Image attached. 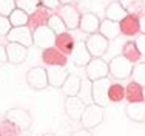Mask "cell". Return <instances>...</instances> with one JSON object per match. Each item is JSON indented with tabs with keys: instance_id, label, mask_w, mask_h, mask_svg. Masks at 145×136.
Returning a JSON list of instances; mask_svg holds the SVG:
<instances>
[{
	"instance_id": "6da1fadb",
	"label": "cell",
	"mask_w": 145,
	"mask_h": 136,
	"mask_svg": "<svg viewBox=\"0 0 145 136\" xmlns=\"http://www.w3.org/2000/svg\"><path fill=\"white\" fill-rule=\"evenodd\" d=\"M108 67H110V74L114 79H117V81H125V79L131 78L134 64L130 62L127 57H123L122 54H119L110 60Z\"/></svg>"
},
{
	"instance_id": "5b68a950",
	"label": "cell",
	"mask_w": 145,
	"mask_h": 136,
	"mask_svg": "<svg viewBox=\"0 0 145 136\" xmlns=\"http://www.w3.org/2000/svg\"><path fill=\"white\" fill-rule=\"evenodd\" d=\"M85 45H87L91 57H102L106 53V50H108L110 40L106 37H103L97 31V33H93V34H89V37H87Z\"/></svg>"
},
{
	"instance_id": "4fadbf2b",
	"label": "cell",
	"mask_w": 145,
	"mask_h": 136,
	"mask_svg": "<svg viewBox=\"0 0 145 136\" xmlns=\"http://www.w3.org/2000/svg\"><path fill=\"white\" fill-rule=\"evenodd\" d=\"M71 59H72V64H74L76 67H87L88 62L93 59L84 40L76 42L74 50H72V53H71Z\"/></svg>"
},
{
	"instance_id": "74e56055",
	"label": "cell",
	"mask_w": 145,
	"mask_h": 136,
	"mask_svg": "<svg viewBox=\"0 0 145 136\" xmlns=\"http://www.w3.org/2000/svg\"><path fill=\"white\" fill-rule=\"evenodd\" d=\"M8 62V56H6V47L0 45V65L2 64H6Z\"/></svg>"
},
{
	"instance_id": "30bf717a",
	"label": "cell",
	"mask_w": 145,
	"mask_h": 136,
	"mask_svg": "<svg viewBox=\"0 0 145 136\" xmlns=\"http://www.w3.org/2000/svg\"><path fill=\"white\" fill-rule=\"evenodd\" d=\"M87 104L79 96H67L65 99V113L71 121H80Z\"/></svg>"
},
{
	"instance_id": "8d00e7d4",
	"label": "cell",
	"mask_w": 145,
	"mask_h": 136,
	"mask_svg": "<svg viewBox=\"0 0 145 136\" xmlns=\"http://www.w3.org/2000/svg\"><path fill=\"white\" fill-rule=\"evenodd\" d=\"M42 5L48 9H56V8H59L60 3H59V0H42Z\"/></svg>"
},
{
	"instance_id": "7bdbcfd3",
	"label": "cell",
	"mask_w": 145,
	"mask_h": 136,
	"mask_svg": "<svg viewBox=\"0 0 145 136\" xmlns=\"http://www.w3.org/2000/svg\"><path fill=\"white\" fill-rule=\"evenodd\" d=\"M43 136H54V135H43Z\"/></svg>"
},
{
	"instance_id": "3957f363",
	"label": "cell",
	"mask_w": 145,
	"mask_h": 136,
	"mask_svg": "<svg viewBox=\"0 0 145 136\" xmlns=\"http://www.w3.org/2000/svg\"><path fill=\"white\" fill-rule=\"evenodd\" d=\"M56 36L57 34L48 25H40V26L34 28L33 42H34L36 47L42 48V50H46V48L54 47V43H56Z\"/></svg>"
},
{
	"instance_id": "277c9868",
	"label": "cell",
	"mask_w": 145,
	"mask_h": 136,
	"mask_svg": "<svg viewBox=\"0 0 145 136\" xmlns=\"http://www.w3.org/2000/svg\"><path fill=\"white\" fill-rule=\"evenodd\" d=\"M85 73H87V78L91 82L97 81V79L108 78V74H110L108 62H105L102 57H93L88 62V65L85 67Z\"/></svg>"
},
{
	"instance_id": "f546056e",
	"label": "cell",
	"mask_w": 145,
	"mask_h": 136,
	"mask_svg": "<svg viewBox=\"0 0 145 136\" xmlns=\"http://www.w3.org/2000/svg\"><path fill=\"white\" fill-rule=\"evenodd\" d=\"M39 6H40V0H16V8L22 9L28 16L36 12Z\"/></svg>"
},
{
	"instance_id": "ac0fdd59",
	"label": "cell",
	"mask_w": 145,
	"mask_h": 136,
	"mask_svg": "<svg viewBox=\"0 0 145 136\" xmlns=\"http://www.w3.org/2000/svg\"><path fill=\"white\" fill-rule=\"evenodd\" d=\"M99 33H101L103 37H106L108 40H113V39H116V37H119L120 34H122L120 33L119 22H114V20H110V19L101 20Z\"/></svg>"
},
{
	"instance_id": "603a6c76",
	"label": "cell",
	"mask_w": 145,
	"mask_h": 136,
	"mask_svg": "<svg viewBox=\"0 0 145 136\" xmlns=\"http://www.w3.org/2000/svg\"><path fill=\"white\" fill-rule=\"evenodd\" d=\"M125 16H127V11L122 8V5L119 2H111L105 9V19L114 20V22H120Z\"/></svg>"
},
{
	"instance_id": "d6986e66",
	"label": "cell",
	"mask_w": 145,
	"mask_h": 136,
	"mask_svg": "<svg viewBox=\"0 0 145 136\" xmlns=\"http://www.w3.org/2000/svg\"><path fill=\"white\" fill-rule=\"evenodd\" d=\"M42 59L46 65H67V56L62 51H59L56 47L43 50Z\"/></svg>"
},
{
	"instance_id": "d6a6232c",
	"label": "cell",
	"mask_w": 145,
	"mask_h": 136,
	"mask_svg": "<svg viewBox=\"0 0 145 136\" xmlns=\"http://www.w3.org/2000/svg\"><path fill=\"white\" fill-rule=\"evenodd\" d=\"M19 128L9 121H5V122L0 124V136H19Z\"/></svg>"
},
{
	"instance_id": "60d3db41",
	"label": "cell",
	"mask_w": 145,
	"mask_h": 136,
	"mask_svg": "<svg viewBox=\"0 0 145 136\" xmlns=\"http://www.w3.org/2000/svg\"><path fill=\"white\" fill-rule=\"evenodd\" d=\"M72 2H74V0H59V3H60V5H71Z\"/></svg>"
},
{
	"instance_id": "52a82bcc",
	"label": "cell",
	"mask_w": 145,
	"mask_h": 136,
	"mask_svg": "<svg viewBox=\"0 0 145 136\" xmlns=\"http://www.w3.org/2000/svg\"><path fill=\"white\" fill-rule=\"evenodd\" d=\"M110 85H111V82H110L108 78L93 81V102L103 107V108L110 104V99H108Z\"/></svg>"
},
{
	"instance_id": "44dd1931",
	"label": "cell",
	"mask_w": 145,
	"mask_h": 136,
	"mask_svg": "<svg viewBox=\"0 0 145 136\" xmlns=\"http://www.w3.org/2000/svg\"><path fill=\"white\" fill-rule=\"evenodd\" d=\"M80 82L82 79L77 74H68V78L65 79L63 85L60 88L65 93V96H77L79 90H80Z\"/></svg>"
},
{
	"instance_id": "f1b7e54d",
	"label": "cell",
	"mask_w": 145,
	"mask_h": 136,
	"mask_svg": "<svg viewBox=\"0 0 145 136\" xmlns=\"http://www.w3.org/2000/svg\"><path fill=\"white\" fill-rule=\"evenodd\" d=\"M108 99L110 102H120L125 99V87L120 83H111L108 88Z\"/></svg>"
},
{
	"instance_id": "d590c367",
	"label": "cell",
	"mask_w": 145,
	"mask_h": 136,
	"mask_svg": "<svg viewBox=\"0 0 145 136\" xmlns=\"http://www.w3.org/2000/svg\"><path fill=\"white\" fill-rule=\"evenodd\" d=\"M134 43H136L140 56H145V34H139L136 37V40H134Z\"/></svg>"
},
{
	"instance_id": "7402d4cb",
	"label": "cell",
	"mask_w": 145,
	"mask_h": 136,
	"mask_svg": "<svg viewBox=\"0 0 145 136\" xmlns=\"http://www.w3.org/2000/svg\"><path fill=\"white\" fill-rule=\"evenodd\" d=\"M125 99L128 102H139L144 101V87L139 85L137 82L131 81L125 87Z\"/></svg>"
},
{
	"instance_id": "1f68e13d",
	"label": "cell",
	"mask_w": 145,
	"mask_h": 136,
	"mask_svg": "<svg viewBox=\"0 0 145 136\" xmlns=\"http://www.w3.org/2000/svg\"><path fill=\"white\" fill-rule=\"evenodd\" d=\"M131 78L134 82H137L139 85L145 87V64H137L133 67V73H131Z\"/></svg>"
},
{
	"instance_id": "5bb4252c",
	"label": "cell",
	"mask_w": 145,
	"mask_h": 136,
	"mask_svg": "<svg viewBox=\"0 0 145 136\" xmlns=\"http://www.w3.org/2000/svg\"><path fill=\"white\" fill-rule=\"evenodd\" d=\"M26 54H28V48L23 45L16 43V42H9L6 45V56H8V62L11 64H22L26 59Z\"/></svg>"
},
{
	"instance_id": "7a4b0ae2",
	"label": "cell",
	"mask_w": 145,
	"mask_h": 136,
	"mask_svg": "<svg viewBox=\"0 0 145 136\" xmlns=\"http://www.w3.org/2000/svg\"><path fill=\"white\" fill-rule=\"evenodd\" d=\"M102 121H103V107L97 105L94 102L88 104L80 118V122L84 125V128H88V130L96 128L102 124Z\"/></svg>"
},
{
	"instance_id": "9c48e42d",
	"label": "cell",
	"mask_w": 145,
	"mask_h": 136,
	"mask_svg": "<svg viewBox=\"0 0 145 136\" xmlns=\"http://www.w3.org/2000/svg\"><path fill=\"white\" fill-rule=\"evenodd\" d=\"M26 83L33 90H43L48 87V74L46 68L43 67H34L26 73Z\"/></svg>"
},
{
	"instance_id": "ba28073f",
	"label": "cell",
	"mask_w": 145,
	"mask_h": 136,
	"mask_svg": "<svg viewBox=\"0 0 145 136\" xmlns=\"http://www.w3.org/2000/svg\"><path fill=\"white\" fill-rule=\"evenodd\" d=\"M6 39L8 42H16V43H20L23 47H31L34 45L33 42V31L28 25L25 26H12L11 31L6 34Z\"/></svg>"
},
{
	"instance_id": "7c38bea8",
	"label": "cell",
	"mask_w": 145,
	"mask_h": 136,
	"mask_svg": "<svg viewBox=\"0 0 145 136\" xmlns=\"http://www.w3.org/2000/svg\"><path fill=\"white\" fill-rule=\"evenodd\" d=\"M60 19L63 20L67 30H76V28H79V23H80V14L72 5H62Z\"/></svg>"
},
{
	"instance_id": "f35d334b",
	"label": "cell",
	"mask_w": 145,
	"mask_h": 136,
	"mask_svg": "<svg viewBox=\"0 0 145 136\" xmlns=\"http://www.w3.org/2000/svg\"><path fill=\"white\" fill-rule=\"evenodd\" d=\"M72 136H94V135H93L91 131L88 130V128H80V130L74 131V133H72Z\"/></svg>"
},
{
	"instance_id": "4316f807",
	"label": "cell",
	"mask_w": 145,
	"mask_h": 136,
	"mask_svg": "<svg viewBox=\"0 0 145 136\" xmlns=\"http://www.w3.org/2000/svg\"><path fill=\"white\" fill-rule=\"evenodd\" d=\"M122 56H123V57H127L130 62H133V64L140 59V53H139V50H137L136 43H134L133 40L127 42V43L123 45V48H122Z\"/></svg>"
},
{
	"instance_id": "8992f818",
	"label": "cell",
	"mask_w": 145,
	"mask_h": 136,
	"mask_svg": "<svg viewBox=\"0 0 145 136\" xmlns=\"http://www.w3.org/2000/svg\"><path fill=\"white\" fill-rule=\"evenodd\" d=\"M5 118H6V121H9V122L14 124L20 131L29 130L31 124H33V118H31L29 111H26L23 108H11V110H8L6 114H5Z\"/></svg>"
},
{
	"instance_id": "ab89813d",
	"label": "cell",
	"mask_w": 145,
	"mask_h": 136,
	"mask_svg": "<svg viewBox=\"0 0 145 136\" xmlns=\"http://www.w3.org/2000/svg\"><path fill=\"white\" fill-rule=\"evenodd\" d=\"M139 31L140 34H145V14L139 17Z\"/></svg>"
},
{
	"instance_id": "484cf974",
	"label": "cell",
	"mask_w": 145,
	"mask_h": 136,
	"mask_svg": "<svg viewBox=\"0 0 145 136\" xmlns=\"http://www.w3.org/2000/svg\"><path fill=\"white\" fill-rule=\"evenodd\" d=\"M79 97L84 101L85 104H93V82L88 78L82 79L80 82V90H79Z\"/></svg>"
},
{
	"instance_id": "e0dca14e",
	"label": "cell",
	"mask_w": 145,
	"mask_h": 136,
	"mask_svg": "<svg viewBox=\"0 0 145 136\" xmlns=\"http://www.w3.org/2000/svg\"><path fill=\"white\" fill-rule=\"evenodd\" d=\"M120 25V33L125 36H136L139 31V17L133 14H127L122 20L119 22Z\"/></svg>"
},
{
	"instance_id": "83f0119b",
	"label": "cell",
	"mask_w": 145,
	"mask_h": 136,
	"mask_svg": "<svg viewBox=\"0 0 145 136\" xmlns=\"http://www.w3.org/2000/svg\"><path fill=\"white\" fill-rule=\"evenodd\" d=\"M8 19H9V22H11L12 26H25V25H28V22H29V16L19 8H16L14 11L9 14Z\"/></svg>"
},
{
	"instance_id": "9a60e30c",
	"label": "cell",
	"mask_w": 145,
	"mask_h": 136,
	"mask_svg": "<svg viewBox=\"0 0 145 136\" xmlns=\"http://www.w3.org/2000/svg\"><path fill=\"white\" fill-rule=\"evenodd\" d=\"M99 26H101V19L97 17V14H94V12H85L84 16H80V23H79V28H80L84 33H87V34L97 33Z\"/></svg>"
},
{
	"instance_id": "cb8c5ba5",
	"label": "cell",
	"mask_w": 145,
	"mask_h": 136,
	"mask_svg": "<svg viewBox=\"0 0 145 136\" xmlns=\"http://www.w3.org/2000/svg\"><path fill=\"white\" fill-rule=\"evenodd\" d=\"M48 19H50L48 8H45V6H39V8H37V11L29 16V22L28 23L34 25V28H37V26H40V25H46Z\"/></svg>"
},
{
	"instance_id": "e575fe53",
	"label": "cell",
	"mask_w": 145,
	"mask_h": 136,
	"mask_svg": "<svg viewBox=\"0 0 145 136\" xmlns=\"http://www.w3.org/2000/svg\"><path fill=\"white\" fill-rule=\"evenodd\" d=\"M11 22H9V19L6 16H0V36H6V34L11 31Z\"/></svg>"
},
{
	"instance_id": "8fae6325",
	"label": "cell",
	"mask_w": 145,
	"mask_h": 136,
	"mask_svg": "<svg viewBox=\"0 0 145 136\" xmlns=\"http://www.w3.org/2000/svg\"><path fill=\"white\" fill-rule=\"evenodd\" d=\"M46 74H48V83L51 87L60 88L70 73L65 68V65H46Z\"/></svg>"
},
{
	"instance_id": "4dcf8cb0",
	"label": "cell",
	"mask_w": 145,
	"mask_h": 136,
	"mask_svg": "<svg viewBox=\"0 0 145 136\" xmlns=\"http://www.w3.org/2000/svg\"><path fill=\"white\" fill-rule=\"evenodd\" d=\"M46 25L50 26L56 34H62V33H65V31H67V26H65L63 20L60 19V16H56V14H54V16H50Z\"/></svg>"
},
{
	"instance_id": "2e32d148",
	"label": "cell",
	"mask_w": 145,
	"mask_h": 136,
	"mask_svg": "<svg viewBox=\"0 0 145 136\" xmlns=\"http://www.w3.org/2000/svg\"><path fill=\"white\" fill-rule=\"evenodd\" d=\"M125 114L133 122H145V101L128 102L125 108Z\"/></svg>"
},
{
	"instance_id": "b9f144b4",
	"label": "cell",
	"mask_w": 145,
	"mask_h": 136,
	"mask_svg": "<svg viewBox=\"0 0 145 136\" xmlns=\"http://www.w3.org/2000/svg\"><path fill=\"white\" fill-rule=\"evenodd\" d=\"M144 101H145V87H144Z\"/></svg>"
},
{
	"instance_id": "d4e9b609",
	"label": "cell",
	"mask_w": 145,
	"mask_h": 136,
	"mask_svg": "<svg viewBox=\"0 0 145 136\" xmlns=\"http://www.w3.org/2000/svg\"><path fill=\"white\" fill-rule=\"evenodd\" d=\"M122 8L127 11V14H133V16H139L144 11V0H119Z\"/></svg>"
},
{
	"instance_id": "ffe728a7",
	"label": "cell",
	"mask_w": 145,
	"mask_h": 136,
	"mask_svg": "<svg viewBox=\"0 0 145 136\" xmlns=\"http://www.w3.org/2000/svg\"><path fill=\"white\" fill-rule=\"evenodd\" d=\"M74 45H76V42L72 39V36L70 33H67V31L56 36V43H54V47H56L59 51H62L65 56H70L72 53Z\"/></svg>"
},
{
	"instance_id": "836d02e7",
	"label": "cell",
	"mask_w": 145,
	"mask_h": 136,
	"mask_svg": "<svg viewBox=\"0 0 145 136\" xmlns=\"http://www.w3.org/2000/svg\"><path fill=\"white\" fill-rule=\"evenodd\" d=\"M16 9V0H0V16L9 17V14Z\"/></svg>"
}]
</instances>
